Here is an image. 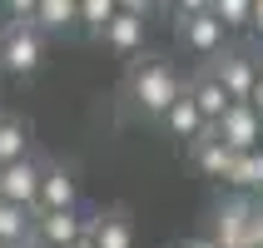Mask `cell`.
Instances as JSON below:
<instances>
[{"mask_svg":"<svg viewBox=\"0 0 263 248\" xmlns=\"http://www.w3.org/2000/svg\"><path fill=\"white\" fill-rule=\"evenodd\" d=\"M179 94H184V74L174 70V60L144 55V60H134L129 74H124V109L134 119H154L159 124Z\"/></svg>","mask_w":263,"mask_h":248,"instance_id":"1","label":"cell"},{"mask_svg":"<svg viewBox=\"0 0 263 248\" xmlns=\"http://www.w3.org/2000/svg\"><path fill=\"white\" fill-rule=\"evenodd\" d=\"M174 40L189 50L194 60H219L223 50H229V30L214 20V10L209 5H179L174 10Z\"/></svg>","mask_w":263,"mask_h":248,"instance_id":"2","label":"cell"},{"mask_svg":"<svg viewBox=\"0 0 263 248\" xmlns=\"http://www.w3.org/2000/svg\"><path fill=\"white\" fill-rule=\"evenodd\" d=\"M40 65H45V35L30 20H10L0 30V74L30 80V74H40Z\"/></svg>","mask_w":263,"mask_h":248,"instance_id":"3","label":"cell"},{"mask_svg":"<svg viewBox=\"0 0 263 248\" xmlns=\"http://www.w3.org/2000/svg\"><path fill=\"white\" fill-rule=\"evenodd\" d=\"M204 70L223 85V94H229L234 104H249V94H253V85H258V70H263V65L249 55V50H223L219 60H209Z\"/></svg>","mask_w":263,"mask_h":248,"instance_id":"4","label":"cell"},{"mask_svg":"<svg viewBox=\"0 0 263 248\" xmlns=\"http://www.w3.org/2000/svg\"><path fill=\"white\" fill-rule=\"evenodd\" d=\"M104 50H115L119 60H134V55H144V40H149V10L144 5H119L115 20L104 25Z\"/></svg>","mask_w":263,"mask_h":248,"instance_id":"5","label":"cell"},{"mask_svg":"<svg viewBox=\"0 0 263 248\" xmlns=\"http://www.w3.org/2000/svg\"><path fill=\"white\" fill-rule=\"evenodd\" d=\"M89 219H95V208H65V214H35V243L45 248H74L80 238L89 234Z\"/></svg>","mask_w":263,"mask_h":248,"instance_id":"6","label":"cell"},{"mask_svg":"<svg viewBox=\"0 0 263 248\" xmlns=\"http://www.w3.org/2000/svg\"><path fill=\"white\" fill-rule=\"evenodd\" d=\"M40 174H45V159H35V154L20 159V164H10L5 179H0V199L35 214V204H40Z\"/></svg>","mask_w":263,"mask_h":248,"instance_id":"7","label":"cell"},{"mask_svg":"<svg viewBox=\"0 0 263 248\" xmlns=\"http://www.w3.org/2000/svg\"><path fill=\"white\" fill-rule=\"evenodd\" d=\"M65 208H80V179H74L65 164H50V159H45L35 214H65Z\"/></svg>","mask_w":263,"mask_h":248,"instance_id":"8","label":"cell"},{"mask_svg":"<svg viewBox=\"0 0 263 248\" xmlns=\"http://www.w3.org/2000/svg\"><path fill=\"white\" fill-rule=\"evenodd\" d=\"M214 134H219L223 144L234 149V154H249V149H263V119L253 115L249 104H234L229 115L214 124Z\"/></svg>","mask_w":263,"mask_h":248,"instance_id":"9","label":"cell"},{"mask_svg":"<svg viewBox=\"0 0 263 248\" xmlns=\"http://www.w3.org/2000/svg\"><path fill=\"white\" fill-rule=\"evenodd\" d=\"M184 94H189V104L199 109V115H204V124H209V129H214V124H219V119L234 109V100L223 94V85H219V80H214L209 70H199L194 80H184Z\"/></svg>","mask_w":263,"mask_h":248,"instance_id":"10","label":"cell"},{"mask_svg":"<svg viewBox=\"0 0 263 248\" xmlns=\"http://www.w3.org/2000/svg\"><path fill=\"white\" fill-rule=\"evenodd\" d=\"M159 129L169 134L174 144L194 149V144H199V139H204V134H209V124H204V115H199V109H194V104H189V94H179V100L169 104V115L159 119Z\"/></svg>","mask_w":263,"mask_h":248,"instance_id":"11","label":"cell"},{"mask_svg":"<svg viewBox=\"0 0 263 248\" xmlns=\"http://www.w3.org/2000/svg\"><path fill=\"white\" fill-rule=\"evenodd\" d=\"M30 25L40 30L45 40L50 35H65V30H80V0H35Z\"/></svg>","mask_w":263,"mask_h":248,"instance_id":"12","label":"cell"},{"mask_svg":"<svg viewBox=\"0 0 263 248\" xmlns=\"http://www.w3.org/2000/svg\"><path fill=\"white\" fill-rule=\"evenodd\" d=\"M89 238H95V248H134V223L124 208H100L89 219Z\"/></svg>","mask_w":263,"mask_h":248,"instance_id":"13","label":"cell"},{"mask_svg":"<svg viewBox=\"0 0 263 248\" xmlns=\"http://www.w3.org/2000/svg\"><path fill=\"white\" fill-rule=\"evenodd\" d=\"M189 159H194V169H199V174H209V179H229V169H234V159H238V154L223 144L214 129H209L204 139L189 149Z\"/></svg>","mask_w":263,"mask_h":248,"instance_id":"14","label":"cell"},{"mask_svg":"<svg viewBox=\"0 0 263 248\" xmlns=\"http://www.w3.org/2000/svg\"><path fill=\"white\" fill-rule=\"evenodd\" d=\"M35 243V214L0 199V248H30Z\"/></svg>","mask_w":263,"mask_h":248,"instance_id":"15","label":"cell"},{"mask_svg":"<svg viewBox=\"0 0 263 248\" xmlns=\"http://www.w3.org/2000/svg\"><path fill=\"white\" fill-rule=\"evenodd\" d=\"M20 159H30V124L20 115H0V164L10 169Z\"/></svg>","mask_w":263,"mask_h":248,"instance_id":"16","label":"cell"},{"mask_svg":"<svg viewBox=\"0 0 263 248\" xmlns=\"http://www.w3.org/2000/svg\"><path fill=\"white\" fill-rule=\"evenodd\" d=\"M223 184H234V189H243V194L263 189V149H249V154H238Z\"/></svg>","mask_w":263,"mask_h":248,"instance_id":"17","label":"cell"},{"mask_svg":"<svg viewBox=\"0 0 263 248\" xmlns=\"http://www.w3.org/2000/svg\"><path fill=\"white\" fill-rule=\"evenodd\" d=\"M209 10H214V20H219L229 35H243V30L253 25V0H214Z\"/></svg>","mask_w":263,"mask_h":248,"instance_id":"18","label":"cell"},{"mask_svg":"<svg viewBox=\"0 0 263 248\" xmlns=\"http://www.w3.org/2000/svg\"><path fill=\"white\" fill-rule=\"evenodd\" d=\"M115 10H119L115 0H80V30L100 40V35H104V25L115 20Z\"/></svg>","mask_w":263,"mask_h":248,"instance_id":"19","label":"cell"},{"mask_svg":"<svg viewBox=\"0 0 263 248\" xmlns=\"http://www.w3.org/2000/svg\"><path fill=\"white\" fill-rule=\"evenodd\" d=\"M249 109L263 119V70H258V85H253V94H249Z\"/></svg>","mask_w":263,"mask_h":248,"instance_id":"20","label":"cell"},{"mask_svg":"<svg viewBox=\"0 0 263 248\" xmlns=\"http://www.w3.org/2000/svg\"><path fill=\"white\" fill-rule=\"evenodd\" d=\"M253 40H263V0H253V25H249Z\"/></svg>","mask_w":263,"mask_h":248,"instance_id":"21","label":"cell"},{"mask_svg":"<svg viewBox=\"0 0 263 248\" xmlns=\"http://www.w3.org/2000/svg\"><path fill=\"white\" fill-rule=\"evenodd\" d=\"M184 248H219V243H214V238H189Z\"/></svg>","mask_w":263,"mask_h":248,"instance_id":"22","label":"cell"},{"mask_svg":"<svg viewBox=\"0 0 263 248\" xmlns=\"http://www.w3.org/2000/svg\"><path fill=\"white\" fill-rule=\"evenodd\" d=\"M74 248H95V238H89V234H85V238H80V243H74Z\"/></svg>","mask_w":263,"mask_h":248,"instance_id":"23","label":"cell"},{"mask_svg":"<svg viewBox=\"0 0 263 248\" xmlns=\"http://www.w3.org/2000/svg\"><path fill=\"white\" fill-rule=\"evenodd\" d=\"M0 179H5V164H0Z\"/></svg>","mask_w":263,"mask_h":248,"instance_id":"24","label":"cell"},{"mask_svg":"<svg viewBox=\"0 0 263 248\" xmlns=\"http://www.w3.org/2000/svg\"><path fill=\"white\" fill-rule=\"evenodd\" d=\"M30 248H45V243H30Z\"/></svg>","mask_w":263,"mask_h":248,"instance_id":"25","label":"cell"}]
</instances>
